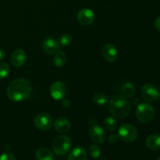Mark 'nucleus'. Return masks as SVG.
Wrapping results in <instances>:
<instances>
[{
	"mask_svg": "<svg viewBox=\"0 0 160 160\" xmlns=\"http://www.w3.org/2000/svg\"><path fill=\"white\" fill-rule=\"evenodd\" d=\"M155 27L158 31H160V16H159L155 20Z\"/></svg>",
	"mask_w": 160,
	"mask_h": 160,
	"instance_id": "bb28decb",
	"label": "nucleus"
},
{
	"mask_svg": "<svg viewBox=\"0 0 160 160\" xmlns=\"http://www.w3.org/2000/svg\"><path fill=\"white\" fill-rule=\"evenodd\" d=\"M72 146V140L67 135H60L56 137L52 142V150L58 156H65Z\"/></svg>",
	"mask_w": 160,
	"mask_h": 160,
	"instance_id": "7ed1b4c3",
	"label": "nucleus"
},
{
	"mask_svg": "<svg viewBox=\"0 0 160 160\" xmlns=\"http://www.w3.org/2000/svg\"><path fill=\"white\" fill-rule=\"evenodd\" d=\"M11 62L16 67H20L26 62V52L22 48H17L12 52L10 56Z\"/></svg>",
	"mask_w": 160,
	"mask_h": 160,
	"instance_id": "f8f14e48",
	"label": "nucleus"
},
{
	"mask_svg": "<svg viewBox=\"0 0 160 160\" xmlns=\"http://www.w3.org/2000/svg\"><path fill=\"white\" fill-rule=\"evenodd\" d=\"M93 100L98 106H106L109 102V97L104 92H98L95 93L93 96Z\"/></svg>",
	"mask_w": 160,
	"mask_h": 160,
	"instance_id": "6ab92c4d",
	"label": "nucleus"
},
{
	"mask_svg": "<svg viewBox=\"0 0 160 160\" xmlns=\"http://www.w3.org/2000/svg\"><path fill=\"white\" fill-rule=\"evenodd\" d=\"M49 93L55 100H62L67 94V88L61 81H55L49 88Z\"/></svg>",
	"mask_w": 160,
	"mask_h": 160,
	"instance_id": "0eeeda50",
	"label": "nucleus"
},
{
	"mask_svg": "<svg viewBox=\"0 0 160 160\" xmlns=\"http://www.w3.org/2000/svg\"><path fill=\"white\" fill-rule=\"evenodd\" d=\"M109 109L112 116L117 119L126 118L131 110L130 102L123 95H116L109 101Z\"/></svg>",
	"mask_w": 160,
	"mask_h": 160,
	"instance_id": "f03ea898",
	"label": "nucleus"
},
{
	"mask_svg": "<svg viewBox=\"0 0 160 160\" xmlns=\"http://www.w3.org/2000/svg\"><path fill=\"white\" fill-rule=\"evenodd\" d=\"M10 73V68L9 66L6 62H0V79H3L8 77Z\"/></svg>",
	"mask_w": 160,
	"mask_h": 160,
	"instance_id": "4be33fe9",
	"label": "nucleus"
},
{
	"mask_svg": "<svg viewBox=\"0 0 160 160\" xmlns=\"http://www.w3.org/2000/svg\"><path fill=\"white\" fill-rule=\"evenodd\" d=\"M155 109L149 103H142L136 109V117L142 123H148L155 117Z\"/></svg>",
	"mask_w": 160,
	"mask_h": 160,
	"instance_id": "39448f33",
	"label": "nucleus"
},
{
	"mask_svg": "<svg viewBox=\"0 0 160 160\" xmlns=\"http://www.w3.org/2000/svg\"><path fill=\"white\" fill-rule=\"evenodd\" d=\"M156 160H160V157H159V158H158V159H156Z\"/></svg>",
	"mask_w": 160,
	"mask_h": 160,
	"instance_id": "c85d7f7f",
	"label": "nucleus"
},
{
	"mask_svg": "<svg viewBox=\"0 0 160 160\" xmlns=\"http://www.w3.org/2000/svg\"><path fill=\"white\" fill-rule=\"evenodd\" d=\"M89 137L91 140L97 144H102L106 140V132L102 127L93 125L89 129Z\"/></svg>",
	"mask_w": 160,
	"mask_h": 160,
	"instance_id": "1a4fd4ad",
	"label": "nucleus"
},
{
	"mask_svg": "<svg viewBox=\"0 0 160 160\" xmlns=\"http://www.w3.org/2000/svg\"><path fill=\"white\" fill-rule=\"evenodd\" d=\"M102 56L107 62H113L118 57V51L113 45L108 43L103 46Z\"/></svg>",
	"mask_w": 160,
	"mask_h": 160,
	"instance_id": "ddd939ff",
	"label": "nucleus"
},
{
	"mask_svg": "<svg viewBox=\"0 0 160 160\" xmlns=\"http://www.w3.org/2000/svg\"><path fill=\"white\" fill-rule=\"evenodd\" d=\"M88 152L91 157H92L93 159H98L101 155V149H100L98 145H92L88 148Z\"/></svg>",
	"mask_w": 160,
	"mask_h": 160,
	"instance_id": "5701e85b",
	"label": "nucleus"
},
{
	"mask_svg": "<svg viewBox=\"0 0 160 160\" xmlns=\"http://www.w3.org/2000/svg\"><path fill=\"white\" fill-rule=\"evenodd\" d=\"M32 85L26 78H17L12 81L6 89L8 98L13 102H21L31 96Z\"/></svg>",
	"mask_w": 160,
	"mask_h": 160,
	"instance_id": "f257e3e1",
	"label": "nucleus"
},
{
	"mask_svg": "<svg viewBox=\"0 0 160 160\" xmlns=\"http://www.w3.org/2000/svg\"><path fill=\"white\" fill-rule=\"evenodd\" d=\"M67 61V56L65 52L62 51H59L55 53L54 58H53V63L57 67H61L66 63Z\"/></svg>",
	"mask_w": 160,
	"mask_h": 160,
	"instance_id": "aec40b11",
	"label": "nucleus"
},
{
	"mask_svg": "<svg viewBox=\"0 0 160 160\" xmlns=\"http://www.w3.org/2000/svg\"><path fill=\"white\" fill-rule=\"evenodd\" d=\"M35 158L37 160H53L54 155L48 148H41L36 151Z\"/></svg>",
	"mask_w": 160,
	"mask_h": 160,
	"instance_id": "f3484780",
	"label": "nucleus"
},
{
	"mask_svg": "<svg viewBox=\"0 0 160 160\" xmlns=\"http://www.w3.org/2000/svg\"><path fill=\"white\" fill-rule=\"evenodd\" d=\"M42 47L45 53L48 55H53L59 51L60 44L56 39L52 38H47L42 42Z\"/></svg>",
	"mask_w": 160,
	"mask_h": 160,
	"instance_id": "9b49d317",
	"label": "nucleus"
},
{
	"mask_svg": "<svg viewBox=\"0 0 160 160\" xmlns=\"http://www.w3.org/2000/svg\"><path fill=\"white\" fill-rule=\"evenodd\" d=\"M95 18V12L90 9L84 8V9H81L77 14V19L78 21L81 23V25H87L92 24L94 22Z\"/></svg>",
	"mask_w": 160,
	"mask_h": 160,
	"instance_id": "9d476101",
	"label": "nucleus"
},
{
	"mask_svg": "<svg viewBox=\"0 0 160 160\" xmlns=\"http://www.w3.org/2000/svg\"><path fill=\"white\" fill-rule=\"evenodd\" d=\"M141 96L144 100L147 102H154L159 97V93L157 88L153 84H144L141 88Z\"/></svg>",
	"mask_w": 160,
	"mask_h": 160,
	"instance_id": "6e6552de",
	"label": "nucleus"
},
{
	"mask_svg": "<svg viewBox=\"0 0 160 160\" xmlns=\"http://www.w3.org/2000/svg\"><path fill=\"white\" fill-rule=\"evenodd\" d=\"M117 135L119 138L123 142L131 143L137 139L138 131L134 125L130 124V123H124L120 127Z\"/></svg>",
	"mask_w": 160,
	"mask_h": 160,
	"instance_id": "20e7f679",
	"label": "nucleus"
},
{
	"mask_svg": "<svg viewBox=\"0 0 160 160\" xmlns=\"http://www.w3.org/2000/svg\"><path fill=\"white\" fill-rule=\"evenodd\" d=\"M0 160H17L15 156L9 152H5L0 156Z\"/></svg>",
	"mask_w": 160,
	"mask_h": 160,
	"instance_id": "393cba45",
	"label": "nucleus"
},
{
	"mask_svg": "<svg viewBox=\"0 0 160 160\" xmlns=\"http://www.w3.org/2000/svg\"><path fill=\"white\" fill-rule=\"evenodd\" d=\"M118 139L119 137L117 134H110V135L109 136V138H108V141H109V143L111 144H114L116 143V142H117Z\"/></svg>",
	"mask_w": 160,
	"mask_h": 160,
	"instance_id": "a878e982",
	"label": "nucleus"
},
{
	"mask_svg": "<svg viewBox=\"0 0 160 160\" xmlns=\"http://www.w3.org/2000/svg\"><path fill=\"white\" fill-rule=\"evenodd\" d=\"M135 87L131 82L125 83L121 89L123 96L125 98H131L132 96H134V95L135 94Z\"/></svg>",
	"mask_w": 160,
	"mask_h": 160,
	"instance_id": "a211bd4d",
	"label": "nucleus"
},
{
	"mask_svg": "<svg viewBox=\"0 0 160 160\" xmlns=\"http://www.w3.org/2000/svg\"><path fill=\"white\" fill-rule=\"evenodd\" d=\"M72 41H73V38H72L71 35H70L69 34H65L61 36L59 42L60 44V45L67 46V45H70L71 44Z\"/></svg>",
	"mask_w": 160,
	"mask_h": 160,
	"instance_id": "b1692460",
	"label": "nucleus"
},
{
	"mask_svg": "<svg viewBox=\"0 0 160 160\" xmlns=\"http://www.w3.org/2000/svg\"><path fill=\"white\" fill-rule=\"evenodd\" d=\"M67 160H87V153L82 147H76L70 152Z\"/></svg>",
	"mask_w": 160,
	"mask_h": 160,
	"instance_id": "dca6fc26",
	"label": "nucleus"
},
{
	"mask_svg": "<svg viewBox=\"0 0 160 160\" xmlns=\"http://www.w3.org/2000/svg\"><path fill=\"white\" fill-rule=\"evenodd\" d=\"M70 122L67 118L64 117H57L55 120L54 128L57 132L60 134H65L68 132L70 129Z\"/></svg>",
	"mask_w": 160,
	"mask_h": 160,
	"instance_id": "4468645a",
	"label": "nucleus"
},
{
	"mask_svg": "<svg viewBox=\"0 0 160 160\" xmlns=\"http://www.w3.org/2000/svg\"><path fill=\"white\" fill-rule=\"evenodd\" d=\"M147 148L152 151H157L160 149V135L159 134H151L145 141Z\"/></svg>",
	"mask_w": 160,
	"mask_h": 160,
	"instance_id": "2eb2a0df",
	"label": "nucleus"
},
{
	"mask_svg": "<svg viewBox=\"0 0 160 160\" xmlns=\"http://www.w3.org/2000/svg\"><path fill=\"white\" fill-rule=\"evenodd\" d=\"M117 120L114 117H107L104 120L105 128L109 132H112V131H115L116 128H117Z\"/></svg>",
	"mask_w": 160,
	"mask_h": 160,
	"instance_id": "412c9836",
	"label": "nucleus"
},
{
	"mask_svg": "<svg viewBox=\"0 0 160 160\" xmlns=\"http://www.w3.org/2000/svg\"><path fill=\"white\" fill-rule=\"evenodd\" d=\"M5 57V52L2 48H0V61L2 60Z\"/></svg>",
	"mask_w": 160,
	"mask_h": 160,
	"instance_id": "cd10ccee",
	"label": "nucleus"
},
{
	"mask_svg": "<svg viewBox=\"0 0 160 160\" xmlns=\"http://www.w3.org/2000/svg\"><path fill=\"white\" fill-rule=\"evenodd\" d=\"M34 125L40 131H48L53 124V120L51 116L45 112L39 113L34 117Z\"/></svg>",
	"mask_w": 160,
	"mask_h": 160,
	"instance_id": "423d86ee",
	"label": "nucleus"
}]
</instances>
